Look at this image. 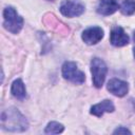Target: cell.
Masks as SVG:
<instances>
[{"mask_svg":"<svg viewBox=\"0 0 135 135\" xmlns=\"http://www.w3.org/2000/svg\"><path fill=\"white\" fill-rule=\"evenodd\" d=\"M1 124L4 130L11 132H22L27 129L25 118L16 109H7L2 113Z\"/></svg>","mask_w":135,"mask_h":135,"instance_id":"1","label":"cell"},{"mask_svg":"<svg viewBox=\"0 0 135 135\" xmlns=\"http://www.w3.org/2000/svg\"><path fill=\"white\" fill-rule=\"evenodd\" d=\"M3 26L8 32L13 34H17L20 32L23 25V19L17 14V12L13 7L8 6L3 11Z\"/></svg>","mask_w":135,"mask_h":135,"instance_id":"2","label":"cell"},{"mask_svg":"<svg viewBox=\"0 0 135 135\" xmlns=\"http://www.w3.org/2000/svg\"><path fill=\"white\" fill-rule=\"evenodd\" d=\"M107 65L103 62V60H101L100 58H94L91 62V72L93 75V83L96 88H101L104 79H105V75H107Z\"/></svg>","mask_w":135,"mask_h":135,"instance_id":"3","label":"cell"},{"mask_svg":"<svg viewBox=\"0 0 135 135\" xmlns=\"http://www.w3.org/2000/svg\"><path fill=\"white\" fill-rule=\"evenodd\" d=\"M62 75L69 81L78 83V84L84 82V80H85L84 74L78 70L77 64L75 62H71V61L65 62L62 65Z\"/></svg>","mask_w":135,"mask_h":135,"instance_id":"4","label":"cell"},{"mask_svg":"<svg viewBox=\"0 0 135 135\" xmlns=\"http://www.w3.org/2000/svg\"><path fill=\"white\" fill-rule=\"evenodd\" d=\"M60 12L65 17H76L84 12V5L76 0H64L60 5Z\"/></svg>","mask_w":135,"mask_h":135,"instance_id":"5","label":"cell"},{"mask_svg":"<svg viewBox=\"0 0 135 135\" xmlns=\"http://www.w3.org/2000/svg\"><path fill=\"white\" fill-rule=\"evenodd\" d=\"M103 37V31L98 26H93L82 33V39L88 44H96Z\"/></svg>","mask_w":135,"mask_h":135,"instance_id":"6","label":"cell"},{"mask_svg":"<svg viewBox=\"0 0 135 135\" xmlns=\"http://www.w3.org/2000/svg\"><path fill=\"white\" fill-rule=\"evenodd\" d=\"M108 90L115 96L122 97L128 93L129 85L126 81H122L120 79H111L108 83Z\"/></svg>","mask_w":135,"mask_h":135,"instance_id":"7","label":"cell"},{"mask_svg":"<svg viewBox=\"0 0 135 135\" xmlns=\"http://www.w3.org/2000/svg\"><path fill=\"white\" fill-rule=\"evenodd\" d=\"M110 41L115 46H123L129 43V36L126 34L122 27L116 26L111 32Z\"/></svg>","mask_w":135,"mask_h":135,"instance_id":"8","label":"cell"},{"mask_svg":"<svg viewBox=\"0 0 135 135\" xmlns=\"http://www.w3.org/2000/svg\"><path fill=\"white\" fill-rule=\"evenodd\" d=\"M118 8V2L117 0H100L97 12L101 15H111L115 13Z\"/></svg>","mask_w":135,"mask_h":135,"instance_id":"9","label":"cell"},{"mask_svg":"<svg viewBox=\"0 0 135 135\" xmlns=\"http://www.w3.org/2000/svg\"><path fill=\"white\" fill-rule=\"evenodd\" d=\"M113 111H114V105H113L112 101L108 100V99H105L91 108V114L98 116V117L102 116V114L105 112H113Z\"/></svg>","mask_w":135,"mask_h":135,"instance_id":"10","label":"cell"},{"mask_svg":"<svg viewBox=\"0 0 135 135\" xmlns=\"http://www.w3.org/2000/svg\"><path fill=\"white\" fill-rule=\"evenodd\" d=\"M12 94L14 97L18 98V99H24L25 97V86L24 83L22 82L21 79H17L13 82L12 84Z\"/></svg>","mask_w":135,"mask_h":135,"instance_id":"11","label":"cell"},{"mask_svg":"<svg viewBox=\"0 0 135 135\" xmlns=\"http://www.w3.org/2000/svg\"><path fill=\"white\" fill-rule=\"evenodd\" d=\"M120 11L123 15H132L135 12V0H123L120 5Z\"/></svg>","mask_w":135,"mask_h":135,"instance_id":"12","label":"cell"},{"mask_svg":"<svg viewBox=\"0 0 135 135\" xmlns=\"http://www.w3.org/2000/svg\"><path fill=\"white\" fill-rule=\"evenodd\" d=\"M62 131H63V126L56 121L50 122L47 124V127L45 128V133H47V134H59Z\"/></svg>","mask_w":135,"mask_h":135,"instance_id":"13","label":"cell"},{"mask_svg":"<svg viewBox=\"0 0 135 135\" xmlns=\"http://www.w3.org/2000/svg\"><path fill=\"white\" fill-rule=\"evenodd\" d=\"M120 133H124V134L129 133V134H131V132L128 129H126V128H118L117 130L114 131V134H120Z\"/></svg>","mask_w":135,"mask_h":135,"instance_id":"14","label":"cell"},{"mask_svg":"<svg viewBox=\"0 0 135 135\" xmlns=\"http://www.w3.org/2000/svg\"><path fill=\"white\" fill-rule=\"evenodd\" d=\"M134 56H135V47H134Z\"/></svg>","mask_w":135,"mask_h":135,"instance_id":"15","label":"cell"},{"mask_svg":"<svg viewBox=\"0 0 135 135\" xmlns=\"http://www.w3.org/2000/svg\"><path fill=\"white\" fill-rule=\"evenodd\" d=\"M134 41H135V33H134Z\"/></svg>","mask_w":135,"mask_h":135,"instance_id":"16","label":"cell"}]
</instances>
